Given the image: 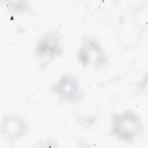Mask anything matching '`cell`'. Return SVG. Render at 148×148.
Returning <instances> with one entry per match:
<instances>
[{"label":"cell","instance_id":"cell-1","mask_svg":"<svg viewBox=\"0 0 148 148\" xmlns=\"http://www.w3.org/2000/svg\"><path fill=\"white\" fill-rule=\"evenodd\" d=\"M142 129L139 117L132 112L126 111L112 116V134L120 140L128 143L134 142Z\"/></svg>","mask_w":148,"mask_h":148},{"label":"cell","instance_id":"cell-2","mask_svg":"<svg viewBox=\"0 0 148 148\" xmlns=\"http://www.w3.org/2000/svg\"><path fill=\"white\" fill-rule=\"evenodd\" d=\"M78 59L83 66L99 68L107 61L105 53L99 43L91 37H83L78 51Z\"/></svg>","mask_w":148,"mask_h":148},{"label":"cell","instance_id":"cell-3","mask_svg":"<svg viewBox=\"0 0 148 148\" xmlns=\"http://www.w3.org/2000/svg\"><path fill=\"white\" fill-rule=\"evenodd\" d=\"M61 36L58 30L54 29L47 32L39 41L35 50L36 56L40 60H45V65L62 52L61 44Z\"/></svg>","mask_w":148,"mask_h":148},{"label":"cell","instance_id":"cell-4","mask_svg":"<svg viewBox=\"0 0 148 148\" xmlns=\"http://www.w3.org/2000/svg\"><path fill=\"white\" fill-rule=\"evenodd\" d=\"M53 92L61 101L75 102L80 97L78 80L73 76H62L53 88Z\"/></svg>","mask_w":148,"mask_h":148},{"label":"cell","instance_id":"cell-5","mask_svg":"<svg viewBox=\"0 0 148 148\" xmlns=\"http://www.w3.org/2000/svg\"><path fill=\"white\" fill-rule=\"evenodd\" d=\"M28 130L24 121L19 117L14 115L3 117L1 134L9 142L13 143L22 137Z\"/></svg>","mask_w":148,"mask_h":148}]
</instances>
